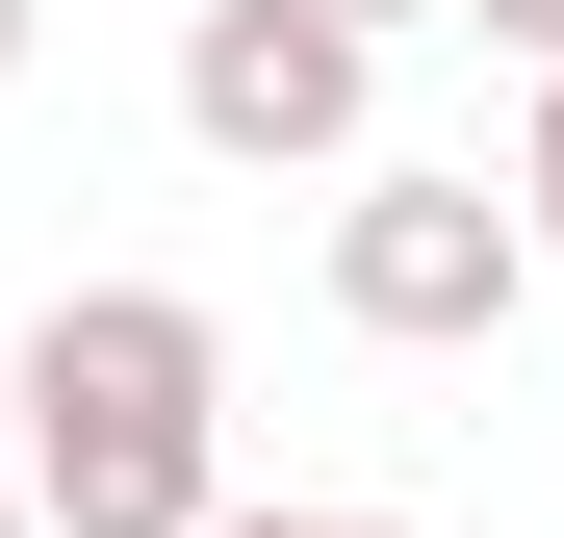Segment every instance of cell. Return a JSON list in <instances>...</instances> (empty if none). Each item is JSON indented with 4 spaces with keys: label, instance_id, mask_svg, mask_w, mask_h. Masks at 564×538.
<instances>
[{
    "label": "cell",
    "instance_id": "cell-1",
    "mask_svg": "<svg viewBox=\"0 0 564 538\" xmlns=\"http://www.w3.org/2000/svg\"><path fill=\"white\" fill-rule=\"evenodd\" d=\"M0 410H26V513L52 538H206L231 513V333L180 283H52Z\"/></svg>",
    "mask_w": 564,
    "mask_h": 538
},
{
    "label": "cell",
    "instance_id": "cell-2",
    "mask_svg": "<svg viewBox=\"0 0 564 538\" xmlns=\"http://www.w3.org/2000/svg\"><path fill=\"white\" fill-rule=\"evenodd\" d=\"M513 283H539V206H513V179H462V154H386V179L334 206V308L411 333V359L513 333Z\"/></svg>",
    "mask_w": 564,
    "mask_h": 538
},
{
    "label": "cell",
    "instance_id": "cell-3",
    "mask_svg": "<svg viewBox=\"0 0 564 538\" xmlns=\"http://www.w3.org/2000/svg\"><path fill=\"white\" fill-rule=\"evenodd\" d=\"M359 77H386L359 0H206V26H180V129L231 179H282V154H359Z\"/></svg>",
    "mask_w": 564,
    "mask_h": 538
},
{
    "label": "cell",
    "instance_id": "cell-4",
    "mask_svg": "<svg viewBox=\"0 0 564 538\" xmlns=\"http://www.w3.org/2000/svg\"><path fill=\"white\" fill-rule=\"evenodd\" d=\"M513 206H539V256H564V77H539V129H513Z\"/></svg>",
    "mask_w": 564,
    "mask_h": 538
},
{
    "label": "cell",
    "instance_id": "cell-5",
    "mask_svg": "<svg viewBox=\"0 0 564 538\" xmlns=\"http://www.w3.org/2000/svg\"><path fill=\"white\" fill-rule=\"evenodd\" d=\"M462 26H488V52H539V77H564V0H462Z\"/></svg>",
    "mask_w": 564,
    "mask_h": 538
},
{
    "label": "cell",
    "instance_id": "cell-6",
    "mask_svg": "<svg viewBox=\"0 0 564 538\" xmlns=\"http://www.w3.org/2000/svg\"><path fill=\"white\" fill-rule=\"evenodd\" d=\"M206 538H411V513H206Z\"/></svg>",
    "mask_w": 564,
    "mask_h": 538
},
{
    "label": "cell",
    "instance_id": "cell-7",
    "mask_svg": "<svg viewBox=\"0 0 564 538\" xmlns=\"http://www.w3.org/2000/svg\"><path fill=\"white\" fill-rule=\"evenodd\" d=\"M26 26H52V0H0V77H26Z\"/></svg>",
    "mask_w": 564,
    "mask_h": 538
},
{
    "label": "cell",
    "instance_id": "cell-8",
    "mask_svg": "<svg viewBox=\"0 0 564 538\" xmlns=\"http://www.w3.org/2000/svg\"><path fill=\"white\" fill-rule=\"evenodd\" d=\"M0 538H52V513H26V462H0Z\"/></svg>",
    "mask_w": 564,
    "mask_h": 538
}]
</instances>
